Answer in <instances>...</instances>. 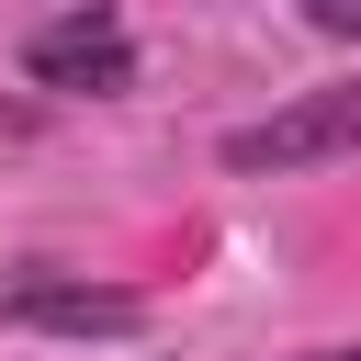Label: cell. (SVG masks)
<instances>
[{
  "mask_svg": "<svg viewBox=\"0 0 361 361\" xmlns=\"http://www.w3.org/2000/svg\"><path fill=\"white\" fill-rule=\"evenodd\" d=\"M350 147H361V90H305L271 124H237L226 169H316V158H350Z\"/></svg>",
  "mask_w": 361,
  "mask_h": 361,
  "instance_id": "obj_1",
  "label": "cell"
},
{
  "mask_svg": "<svg viewBox=\"0 0 361 361\" xmlns=\"http://www.w3.org/2000/svg\"><path fill=\"white\" fill-rule=\"evenodd\" d=\"M23 68L45 90H135V34L113 11H68V23H34L23 34Z\"/></svg>",
  "mask_w": 361,
  "mask_h": 361,
  "instance_id": "obj_2",
  "label": "cell"
},
{
  "mask_svg": "<svg viewBox=\"0 0 361 361\" xmlns=\"http://www.w3.org/2000/svg\"><path fill=\"white\" fill-rule=\"evenodd\" d=\"M0 316H11V327H68V338H124V327H147L135 293H90V282H23V293H0Z\"/></svg>",
  "mask_w": 361,
  "mask_h": 361,
  "instance_id": "obj_3",
  "label": "cell"
},
{
  "mask_svg": "<svg viewBox=\"0 0 361 361\" xmlns=\"http://www.w3.org/2000/svg\"><path fill=\"white\" fill-rule=\"evenodd\" d=\"M316 34H361V0H316Z\"/></svg>",
  "mask_w": 361,
  "mask_h": 361,
  "instance_id": "obj_4",
  "label": "cell"
},
{
  "mask_svg": "<svg viewBox=\"0 0 361 361\" xmlns=\"http://www.w3.org/2000/svg\"><path fill=\"white\" fill-rule=\"evenodd\" d=\"M338 361H361V350H338Z\"/></svg>",
  "mask_w": 361,
  "mask_h": 361,
  "instance_id": "obj_5",
  "label": "cell"
}]
</instances>
